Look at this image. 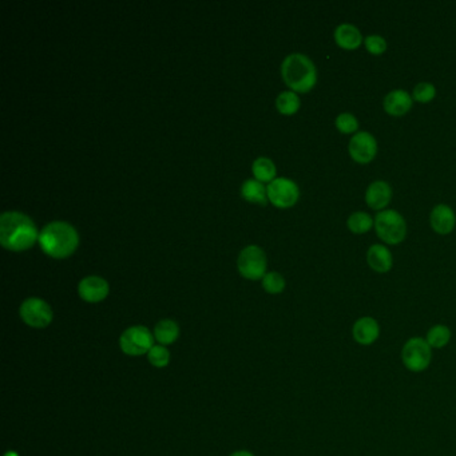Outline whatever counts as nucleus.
Instances as JSON below:
<instances>
[{
	"label": "nucleus",
	"mask_w": 456,
	"mask_h": 456,
	"mask_svg": "<svg viewBox=\"0 0 456 456\" xmlns=\"http://www.w3.org/2000/svg\"><path fill=\"white\" fill-rule=\"evenodd\" d=\"M284 82L295 93H308L318 82L316 66L304 54H290L281 64Z\"/></svg>",
	"instance_id": "nucleus-3"
},
{
	"label": "nucleus",
	"mask_w": 456,
	"mask_h": 456,
	"mask_svg": "<svg viewBox=\"0 0 456 456\" xmlns=\"http://www.w3.org/2000/svg\"><path fill=\"white\" fill-rule=\"evenodd\" d=\"M367 263L378 273H387L393 265L392 253L384 245H372L367 252Z\"/></svg>",
	"instance_id": "nucleus-16"
},
{
	"label": "nucleus",
	"mask_w": 456,
	"mask_h": 456,
	"mask_svg": "<svg viewBox=\"0 0 456 456\" xmlns=\"http://www.w3.org/2000/svg\"><path fill=\"white\" fill-rule=\"evenodd\" d=\"M365 49L372 54V55H382L387 50V42L385 39L380 35H370L364 39Z\"/></svg>",
	"instance_id": "nucleus-28"
},
{
	"label": "nucleus",
	"mask_w": 456,
	"mask_h": 456,
	"mask_svg": "<svg viewBox=\"0 0 456 456\" xmlns=\"http://www.w3.org/2000/svg\"><path fill=\"white\" fill-rule=\"evenodd\" d=\"M252 170H253L255 180L260 182L270 183L272 181L276 180V166L272 159L266 158V157L255 159Z\"/></svg>",
	"instance_id": "nucleus-21"
},
{
	"label": "nucleus",
	"mask_w": 456,
	"mask_h": 456,
	"mask_svg": "<svg viewBox=\"0 0 456 456\" xmlns=\"http://www.w3.org/2000/svg\"><path fill=\"white\" fill-rule=\"evenodd\" d=\"M347 225L352 233L364 234L371 229L375 223L368 213L355 212L350 214Z\"/></svg>",
	"instance_id": "nucleus-23"
},
{
	"label": "nucleus",
	"mask_w": 456,
	"mask_h": 456,
	"mask_svg": "<svg viewBox=\"0 0 456 456\" xmlns=\"http://www.w3.org/2000/svg\"><path fill=\"white\" fill-rule=\"evenodd\" d=\"M375 229L378 237L385 244H400L407 234V223L403 216L396 211H382L376 214Z\"/></svg>",
	"instance_id": "nucleus-4"
},
{
	"label": "nucleus",
	"mask_w": 456,
	"mask_h": 456,
	"mask_svg": "<svg viewBox=\"0 0 456 456\" xmlns=\"http://www.w3.org/2000/svg\"><path fill=\"white\" fill-rule=\"evenodd\" d=\"M430 223H431V228L435 230L436 233H451L455 228V213L450 206H447L445 203H440V205L435 206L434 211L431 212Z\"/></svg>",
	"instance_id": "nucleus-15"
},
{
	"label": "nucleus",
	"mask_w": 456,
	"mask_h": 456,
	"mask_svg": "<svg viewBox=\"0 0 456 456\" xmlns=\"http://www.w3.org/2000/svg\"><path fill=\"white\" fill-rule=\"evenodd\" d=\"M108 283L99 276L85 277L78 285V293L81 298L91 304L103 301L108 296Z\"/></svg>",
	"instance_id": "nucleus-11"
},
{
	"label": "nucleus",
	"mask_w": 456,
	"mask_h": 456,
	"mask_svg": "<svg viewBox=\"0 0 456 456\" xmlns=\"http://www.w3.org/2000/svg\"><path fill=\"white\" fill-rule=\"evenodd\" d=\"M237 266L241 276L248 280L264 278L268 268L265 252L257 245L246 246L238 255Z\"/></svg>",
	"instance_id": "nucleus-6"
},
{
	"label": "nucleus",
	"mask_w": 456,
	"mask_h": 456,
	"mask_svg": "<svg viewBox=\"0 0 456 456\" xmlns=\"http://www.w3.org/2000/svg\"><path fill=\"white\" fill-rule=\"evenodd\" d=\"M300 98L295 91H283L280 96H277V110L284 114V116H293L296 114L300 108Z\"/></svg>",
	"instance_id": "nucleus-22"
},
{
	"label": "nucleus",
	"mask_w": 456,
	"mask_h": 456,
	"mask_svg": "<svg viewBox=\"0 0 456 456\" xmlns=\"http://www.w3.org/2000/svg\"><path fill=\"white\" fill-rule=\"evenodd\" d=\"M39 244L43 252L53 258H67L79 245V234L73 225L64 221H54L43 228L39 233Z\"/></svg>",
	"instance_id": "nucleus-2"
},
{
	"label": "nucleus",
	"mask_w": 456,
	"mask_h": 456,
	"mask_svg": "<svg viewBox=\"0 0 456 456\" xmlns=\"http://www.w3.org/2000/svg\"><path fill=\"white\" fill-rule=\"evenodd\" d=\"M19 315L29 327L36 329L49 327L54 318L51 307L44 300L38 298L24 300L21 303Z\"/></svg>",
	"instance_id": "nucleus-8"
},
{
	"label": "nucleus",
	"mask_w": 456,
	"mask_h": 456,
	"mask_svg": "<svg viewBox=\"0 0 456 456\" xmlns=\"http://www.w3.org/2000/svg\"><path fill=\"white\" fill-rule=\"evenodd\" d=\"M352 336L360 345H372L380 338V325L378 320L364 316L355 321L352 327Z\"/></svg>",
	"instance_id": "nucleus-12"
},
{
	"label": "nucleus",
	"mask_w": 456,
	"mask_h": 456,
	"mask_svg": "<svg viewBox=\"0 0 456 456\" xmlns=\"http://www.w3.org/2000/svg\"><path fill=\"white\" fill-rule=\"evenodd\" d=\"M241 196L244 197V200L252 203H258V205H266L269 198H268V191L264 186L263 182L257 180L245 181L241 186Z\"/></svg>",
	"instance_id": "nucleus-18"
},
{
	"label": "nucleus",
	"mask_w": 456,
	"mask_h": 456,
	"mask_svg": "<svg viewBox=\"0 0 456 456\" xmlns=\"http://www.w3.org/2000/svg\"><path fill=\"white\" fill-rule=\"evenodd\" d=\"M268 198L276 208L288 209L298 203L300 198V189L295 181L285 177H280L272 181L268 188Z\"/></svg>",
	"instance_id": "nucleus-9"
},
{
	"label": "nucleus",
	"mask_w": 456,
	"mask_h": 456,
	"mask_svg": "<svg viewBox=\"0 0 456 456\" xmlns=\"http://www.w3.org/2000/svg\"><path fill=\"white\" fill-rule=\"evenodd\" d=\"M412 107V96L405 90H393L384 98V110L393 117H402Z\"/></svg>",
	"instance_id": "nucleus-14"
},
{
	"label": "nucleus",
	"mask_w": 456,
	"mask_h": 456,
	"mask_svg": "<svg viewBox=\"0 0 456 456\" xmlns=\"http://www.w3.org/2000/svg\"><path fill=\"white\" fill-rule=\"evenodd\" d=\"M154 335L143 325H134L126 329L119 339V345L128 356H141L149 353L154 347Z\"/></svg>",
	"instance_id": "nucleus-7"
},
{
	"label": "nucleus",
	"mask_w": 456,
	"mask_h": 456,
	"mask_svg": "<svg viewBox=\"0 0 456 456\" xmlns=\"http://www.w3.org/2000/svg\"><path fill=\"white\" fill-rule=\"evenodd\" d=\"M451 338H452L451 329L448 328L447 325H443V324H436L434 327L428 329L425 340H427V343L430 344L431 348L442 350V348H445L446 345H448V343L451 341Z\"/></svg>",
	"instance_id": "nucleus-20"
},
{
	"label": "nucleus",
	"mask_w": 456,
	"mask_h": 456,
	"mask_svg": "<svg viewBox=\"0 0 456 456\" xmlns=\"http://www.w3.org/2000/svg\"><path fill=\"white\" fill-rule=\"evenodd\" d=\"M148 360L150 364L156 368H165L170 363V352L165 345H154L149 353H148Z\"/></svg>",
	"instance_id": "nucleus-25"
},
{
	"label": "nucleus",
	"mask_w": 456,
	"mask_h": 456,
	"mask_svg": "<svg viewBox=\"0 0 456 456\" xmlns=\"http://www.w3.org/2000/svg\"><path fill=\"white\" fill-rule=\"evenodd\" d=\"M348 151L355 162L370 163L378 154V142L368 131H359L350 139Z\"/></svg>",
	"instance_id": "nucleus-10"
},
{
	"label": "nucleus",
	"mask_w": 456,
	"mask_h": 456,
	"mask_svg": "<svg viewBox=\"0 0 456 456\" xmlns=\"http://www.w3.org/2000/svg\"><path fill=\"white\" fill-rule=\"evenodd\" d=\"M39 241L31 218L21 212H6L0 217V244L7 250L23 252Z\"/></svg>",
	"instance_id": "nucleus-1"
},
{
	"label": "nucleus",
	"mask_w": 456,
	"mask_h": 456,
	"mask_svg": "<svg viewBox=\"0 0 456 456\" xmlns=\"http://www.w3.org/2000/svg\"><path fill=\"white\" fill-rule=\"evenodd\" d=\"M402 361L408 371L414 373L425 371L432 361V348L423 338H411L404 344Z\"/></svg>",
	"instance_id": "nucleus-5"
},
{
	"label": "nucleus",
	"mask_w": 456,
	"mask_h": 456,
	"mask_svg": "<svg viewBox=\"0 0 456 456\" xmlns=\"http://www.w3.org/2000/svg\"><path fill=\"white\" fill-rule=\"evenodd\" d=\"M336 128L344 134H352L356 133L359 128V122L356 117L350 113H343L339 117L336 118Z\"/></svg>",
	"instance_id": "nucleus-26"
},
{
	"label": "nucleus",
	"mask_w": 456,
	"mask_h": 456,
	"mask_svg": "<svg viewBox=\"0 0 456 456\" xmlns=\"http://www.w3.org/2000/svg\"><path fill=\"white\" fill-rule=\"evenodd\" d=\"M392 198V189L385 181H375L365 193V202L373 211H382Z\"/></svg>",
	"instance_id": "nucleus-13"
},
{
	"label": "nucleus",
	"mask_w": 456,
	"mask_h": 456,
	"mask_svg": "<svg viewBox=\"0 0 456 456\" xmlns=\"http://www.w3.org/2000/svg\"><path fill=\"white\" fill-rule=\"evenodd\" d=\"M263 287L270 295H278L285 289V278L277 272H268L263 278Z\"/></svg>",
	"instance_id": "nucleus-24"
},
{
	"label": "nucleus",
	"mask_w": 456,
	"mask_h": 456,
	"mask_svg": "<svg viewBox=\"0 0 456 456\" xmlns=\"http://www.w3.org/2000/svg\"><path fill=\"white\" fill-rule=\"evenodd\" d=\"M436 96L435 86L427 82H422L419 85H416L414 88V99L422 103H427L430 101H432Z\"/></svg>",
	"instance_id": "nucleus-27"
},
{
	"label": "nucleus",
	"mask_w": 456,
	"mask_h": 456,
	"mask_svg": "<svg viewBox=\"0 0 456 456\" xmlns=\"http://www.w3.org/2000/svg\"><path fill=\"white\" fill-rule=\"evenodd\" d=\"M180 336V327L176 321L165 318L161 320L154 328V339L158 341L161 345H169L173 344Z\"/></svg>",
	"instance_id": "nucleus-19"
},
{
	"label": "nucleus",
	"mask_w": 456,
	"mask_h": 456,
	"mask_svg": "<svg viewBox=\"0 0 456 456\" xmlns=\"http://www.w3.org/2000/svg\"><path fill=\"white\" fill-rule=\"evenodd\" d=\"M335 42L344 50H356L363 43L361 32L356 26L343 23L335 30Z\"/></svg>",
	"instance_id": "nucleus-17"
},
{
	"label": "nucleus",
	"mask_w": 456,
	"mask_h": 456,
	"mask_svg": "<svg viewBox=\"0 0 456 456\" xmlns=\"http://www.w3.org/2000/svg\"><path fill=\"white\" fill-rule=\"evenodd\" d=\"M4 456H19V455H18V454H16L15 451H7V452L4 454Z\"/></svg>",
	"instance_id": "nucleus-30"
},
{
	"label": "nucleus",
	"mask_w": 456,
	"mask_h": 456,
	"mask_svg": "<svg viewBox=\"0 0 456 456\" xmlns=\"http://www.w3.org/2000/svg\"><path fill=\"white\" fill-rule=\"evenodd\" d=\"M230 456H255L253 454H250V452H248V451H237V452H234Z\"/></svg>",
	"instance_id": "nucleus-29"
}]
</instances>
